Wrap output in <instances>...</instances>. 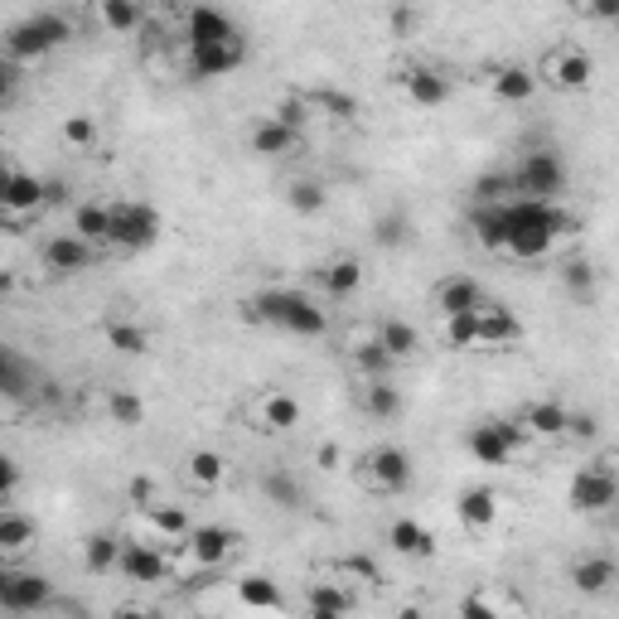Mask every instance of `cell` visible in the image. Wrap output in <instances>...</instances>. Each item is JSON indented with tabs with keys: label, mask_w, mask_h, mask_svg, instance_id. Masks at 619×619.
<instances>
[{
	"label": "cell",
	"mask_w": 619,
	"mask_h": 619,
	"mask_svg": "<svg viewBox=\"0 0 619 619\" xmlns=\"http://www.w3.org/2000/svg\"><path fill=\"white\" fill-rule=\"evenodd\" d=\"M504 218H508V243L498 257L508 261H543L557 247V237H566V228H571V218L557 204H533V199H508Z\"/></svg>",
	"instance_id": "1"
},
{
	"label": "cell",
	"mask_w": 619,
	"mask_h": 619,
	"mask_svg": "<svg viewBox=\"0 0 619 619\" xmlns=\"http://www.w3.org/2000/svg\"><path fill=\"white\" fill-rule=\"evenodd\" d=\"M247 314H252L257 324L286 329V334H300V339H324L329 334V314L314 306L306 291H286V286L257 291L252 300H247Z\"/></svg>",
	"instance_id": "2"
},
{
	"label": "cell",
	"mask_w": 619,
	"mask_h": 619,
	"mask_svg": "<svg viewBox=\"0 0 619 619\" xmlns=\"http://www.w3.org/2000/svg\"><path fill=\"white\" fill-rule=\"evenodd\" d=\"M73 39V20L63 16V10H34V16H24L20 24H10L6 39H0V54L10 63H30V59H44L63 49Z\"/></svg>",
	"instance_id": "3"
},
{
	"label": "cell",
	"mask_w": 619,
	"mask_h": 619,
	"mask_svg": "<svg viewBox=\"0 0 619 619\" xmlns=\"http://www.w3.org/2000/svg\"><path fill=\"white\" fill-rule=\"evenodd\" d=\"M107 218H112L107 243L122 247V252H146V247L161 243L165 218L155 214L151 204H141V199H116V204H107Z\"/></svg>",
	"instance_id": "4"
},
{
	"label": "cell",
	"mask_w": 619,
	"mask_h": 619,
	"mask_svg": "<svg viewBox=\"0 0 619 619\" xmlns=\"http://www.w3.org/2000/svg\"><path fill=\"white\" fill-rule=\"evenodd\" d=\"M508 179H513V194H523V199L557 204L571 175H566V161L557 151H533V155H523L518 169H508Z\"/></svg>",
	"instance_id": "5"
},
{
	"label": "cell",
	"mask_w": 619,
	"mask_h": 619,
	"mask_svg": "<svg viewBox=\"0 0 619 619\" xmlns=\"http://www.w3.org/2000/svg\"><path fill=\"white\" fill-rule=\"evenodd\" d=\"M359 484L373 494H402L406 484H412V455L402 451V445H373L363 460H359Z\"/></svg>",
	"instance_id": "6"
},
{
	"label": "cell",
	"mask_w": 619,
	"mask_h": 619,
	"mask_svg": "<svg viewBox=\"0 0 619 619\" xmlns=\"http://www.w3.org/2000/svg\"><path fill=\"white\" fill-rule=\"evenodd\" d=\"M571 508L576 513H610L619 498V479H615V455H600L596 465H581L571 479Z\"/></svg>",
	"instance_id": "7"
},
{
	"label": "cell",
	"mask_w": 619,
	"mask_h": 619,
	"mask_svg": "<svg viewBox=\"0 0 619 619\" xmlns=\"http://www.w3.org/2000/svg\"><path fill=\"white\" fill-rule=\"evenodd\" d=\"M523 426L518 421H508V416H498V421H479V426H470V436H465V445H470V455L479 460V465H508L513 455L523 451Z\"/></svg>",
	"instance_id": "8"
},
{
	"label": "cell",
	"mask_w": 619,
	"mask_h": 619,
	"mask_svg": "<svg viewBox=\"0 0 619 619\" xmlns=\"http://www.w3.org/2000/svg\"><path fill=\"white\" fill-rule=\"evenodd\" d=\"M533 78L547 83V87H557V92H581L590 78H596V59H590L581 44H557Z\"/></svg>",
	"instance_id": "9"
},
{
	"label": "cell",
	"mask_w": 619,
	"mask_h": 619,
	"mask_svg": "<svg viewBox=\"0 0 619 619\" xmlns=\"http://www.w3.org/2000/svg\"><path fill=\"white\" fill-rule=\"evenodd\" d=\"M247 63V39L233 34V39H218V44H189L184 49V69L189 78H223L233 69Z\"/></svg>",
	"instance_id": "10"
},
{
	"label": "cell",
	"mask_w": 619,
	"mask_h": 619,
	"mask_svg": "<svg viewBox=\"0 0 619 619\" xmlns=\"http://www.w3.org/2000/svg\"><path fill=\"white\" fill-rule=\"evenodd\" d=\"M184 557H189L199 571H214V566H223L233 557L237 547V533L233 528H218V523H194L189 533H184Z\"/></svg>",
	"instance_id": "11"
},
{
	"label": "cell",
	"mask_w": 619,
	"mask_h": 619,
	"mask_svg": "<svg viewBox=\"0 0 619 619\" xmlns=\"http://www.w3.org/2000/svg\"><path fill=\"white\" fill-rule=\"evenodd\" d=\"M116 571L126 581H141V586H155V581H169V561L161 543H122V557H116Z\"/></svg>",
	"instance_id": "12"
},
{
	"label": "cell",
	"mask_w": 619,
	"mask_h": 619,
	"mask_svg": "<svg viewBox=\"0 0 619 619\" xmlns=\"http://www.w3.org/2000/svg\"><path fill=\"white\" fill-rule=\"evenodd\" d=\"M431 300H436L441 320H451V314H474L484 306V286L474 281V276H465V271H451V276H441L436 281Z\"/></svg>",
	"instance_id": "13"
},
{
	"label": "cell",
	"mask_w": 619,
	"mask_h": 619,
	"mask_svg": "<svg viewBox=\"0 0 619 619\" xmlns=\"http://www.w3.org/2000/svg\"><path fill=\"white\" fill-rule=\"evenodd\" d=\"M49 600H54V586H49V576H39V571H10V586H6V596H0V610L34 615V610H44Z\"/></svg>",
	"instance_id": "14"
},
{
	"label": "cell",
	"mask_w": 619,
	"mask_h": 619,
	"mask_svg": "<svg viewBox=\"0 0 619 619\" xmlns=\"http://www.w3.org/2000/svg\"><path fill=\"white\" fill-rule=\"evenodd\" d=\"M44 267L54 271V276H78V271H87L92 261H97V252L83 243V237H73V233H59V237H49L44 243Z\"/></svg>",
	"instance_id": "15"
},
{
	"label": "cell",
	"mask_w": 619,
	"mask_h": 619,
	"mask_svg": "<svg viewBox=\"0 0 619 619\" xmlns=\"http://www.w3.org/2000/svg\"><path fill=\"white\" fill-rule=\"evenodd\" d=\"M455 513H460V523H465L470 533H489L494 523H498V513H504V504H498L494 489L474 484V489H465V494L455 498Z\"/></svg>",
	"instance_id": "16"
},
{
	"label": "cell",
	"mask_w": 619,
	"mask_h": 619,
	"mask_svg": "<svg viewBox=\"0 0 619 619\" xmlns=\"http://www.w3.org/2000/svg\"><path fill=\"white\" fill-rule=\"evenodd\" d=\"M233 34H243V30L214 6H194L184 16V44H218V39H233Z\"/></svg>",
	"instance_id": "17"
},
{
	"label": "cell",
	"mask_w": 619,
	"mask_h": 619,
	"mask_svg": "<svg viewBox=\"0 0 619 619\" xmlns=\"http://www.w3.org/2000/svg\"><path fill=\"white\" fill-rule=\"evenodd\" d=\"M388 547L398 551V557H436V537H431V528H421L416 518H392L388 523Z\"/></svg>",
	"instance_id": "18"
},
{
	"label": "cell",
	"mask_w": 619,
	"mask_h": 619,
	"mask_svg": "<svg viewBox=\"0 0 619 619\" xmlns=\"http://www.w3.org/2000/svg\"><path fill=\"white\" fill-rule=\"evenodd\" d=\"M300 426V402L291 392L271 388L257 398V431H296Z\"/></svg>",
	"instance_id": "19"
},
{
	"label": "cell",
	"mask_w": 619,
	"mask_h": 619,
	"mask_svg": "<svg viewBox=\"0 0 619 619\" xmlns=\"http://www.w3.org/2000/svg\"><path fill=\"white\" fill-rule=\"evenodd\" d=\"M39 204H49V184L39 175H30V169H20L16 184H10V194H6L0 218H30V214H39Z\"/></svg>",
	"instance_id": "20"
},
{
	"label": "cell",
	"mask_w": 619,
	"mask_h": 619,
	"mask_svg": "<svg viewBox=\"0 0 619 619\" xmlns=\"http://www.w3.org/2000/svg\"><path fill=\"white\" fill-rule=\"evenodd\" d=\"M402 87L416 107H445V102H451V78L441 69H406Z\"/></svg>",
	"instance_id": "21"
},
{
	"label": "cell",
	"mask_w": 619,
	"mask_h": 619,
	"mask_svg": "<svg viewBox=\"0 0 619 619\" xmlns=\"http://www.w3.org/2000/svg\"><path fill=\"white\" fill-rule=\"evenodd\" d=\"M314 281L324 286L329 300H344V296H353L363 286V261L359 257H334V261H324V267L314 271Z\"/></svg>",
	"instance_id": "22"
},
{
	"label": "cell",
	"mask_w": 619,
	"mask_h": 619,
	"mask_svg": "<svg viewBox=\"0 0 619 619\" xmlns=\"http://www.w3.org/2000/svg\"><path fill=\"white\" fill-rule=\"evenodd\" d=\"M518 339H523L518 314H513L508 306H489V300H484V310H479V344L508 349V344H518Z\"/></svg>",
	"instance_id": "23"
},
{
	"label": "cell",
	"mask_w": 619,
	"mask_h": 619,
	"mask_svg": "<svg viewBox=\"0 0 619 619\" xmlns=\"http://www.w3.org/2000/svg\"><path fill=\"white\" fill-rule=\"evenodd\" d=\"M518 426H523V436L561 441V436H566V406H561V402H533V406H523Z\"/></svg>",
	"instance_id": "24"
},
{
	"label": "cell",
	"mask_w": 619,
	"mask_h": 619,
	"mask_svg": "<svg viewBox=\"0 0 619 619\" xmlns=\"http://www.w3.org/2000/svg\"><path fill=\"white\" fill-rule=\"evenodd\" d=\"M247 146H252V155H291L296 146H300V131H291V126H281L276 116H261V122L252 126V136H247Z\"/></svg>",
	"instance_id": "25"
},
{
	"label": "cell",
	"mask_w": 619,
	"mask_h": 619,
	"mask_svg": "<svg viewBox=\"0 0 619 619\" xmlns=\"http://www.w3.org/2000/svg\"><path fill=\"white\" fill-rule=\"evenodd\" d=\"M615 581H619L615 557H581L571 566V586L581 590V596H605Z\"/></svg>",
	"instance_id": "26"
},
{
	"label": "cell",
	"mask_w": 619,
	"mask_h": 619,
	"mask_svg": "<svg viewBox=\"0 0 619 619\" xmlns=\"http://www.w3.org/2000/svg\"><path fill=\"white\" fill-rule=\"evenodd\" d=\"M373 339H378V349H383L392 363H406V359H416L421 353V334H416V324H406V320H383Z\"/></svg>",
	"instance_id": "27"
},
{
	"label": "cell",
	"mask_w": 619,
	"mask_h": 619,
	"mask_svg": "<svg viewBox=\"0 0 619 619\" xmlns=\"http://www.w3.org/2000/svg\"><path fill=\"white\" fill-rule=\"evenodd\" d=\"M359 406L373 421H392V416H402V392L392 388V378H378V383L359 388Z\"/></svg>",
	"instance_id": "28"
},
{
	"label": "cell",
	"mask_w": 619,
	"mask_h": 619,
	"mask_svg": "<svg viewBox=\"0 0 619 619\" xmlns=\"http://www.w3.org/2000/svg\"><path fill=\"white\" fill-rule=\"evenodd\" d=\"M184 479L194 484V489H218L223 479H228V460L218 451H189L184 460Z\"/></svg>",
	"instance_id": "29"
},
{
	"label": "cell",
	"mask_w": 619,
	"mask_h": 619,
	"mask_svg": "<svg viewBox=\"0 0 619 619\" xmlns=\"http://www.w3.org/2000/svg\"><path fill=\"white\" fill-rule=\"evenodd\" d=\"M306 605L310 610H329V615L349 619L353 615V590L344 581H310L306 586Z\"/></svg>",
	"instance_id": "30"
},
{
	"label": "cell",
	"mask_w": 619,
	"mask_h": 619,
	"mask_svg": "<svg viewBox=\"0 0 619 619\" xmlns=\"http://www.w3.org/2000/svg\"><path fill=\"white\" fill-rule=\"evenodd\" d=\"M470 228H474V237H479V247H489V252H504V243H508V218H504V204L474 208V214H470Z\"/></svg>",
	"instance_id": "31"
},
{
	"label": "cell",
	"mask_w": 619,
	"mask_h": 619,
	"mask_svg": "<svg viewBox=\"0 0 619 619\" xmlns=\"http://www.w3.org/2000/svg\"><path fill=\"white\" fill-rule=\"evenodd\" d=\"M107 233H112L107 204H78L73 208V237H83L87 247H107Z\"/></svg>",
	"instance_id": "32"
},
{
	"label": "cell",
	"mask_w": 619,
	"mask_h": 619,
	"mask_svg": "<svg viewBox=\"0 0 619 619\" xmlns=\"http://www.w3.org/2000/svg\"><path fill=\"white\" fill-rule=\"evenodd\" d=\"M34 518L30 513H16V508H0V557L6 551H24V547H34Z\"/></svg>",
	"instance_id": "33"
},
{
	"label": "cell",
	"mask_w": 619,
	"mask_h": 619,
	"mask_svg": "<svg viewBox=\"0 0 619 619\" xmlns=\"http://www.w3.org/2000/svg\"><path fill=\"white\" fill-rule=\"evenodd\" d=\"M237 600H243L247 610H281L286 590L276 586L271 576H243V581H237Z\"/></svg>",
	"instance_id": "34"
},
{
	"label": "cell",
	"mask_w": 619,
	"mask_h": 619,
	"mask_svg": "<svg viewBox=\"0 0 619 619\" xmlns=\"http://www.w3.org/2000/svg\"><path fill=\"white\" fill-rule=\"evenodd\" d=\"M97 20H102V30H112V34H131L146 24V6H136V0H102Z\"/></svg>",
	"instance_id": "35"
},
{
	"label": "cell",
	"mask_w": 619,
	"mask_h": 619,
	"mask_svg": "<svg viewBox=\"0 0 619 619\" xmlns=\"http://www.w3.org/2000/svg\"><path fill=\"white\" fill-rule=\"evenodd\" d=\"M489 87H494V97H504V102H528L537 92V78L528 69H518V63H504V69L489 78Z\"/></svg>",
	"instance_id": "36"
},
{
	"label": "cell",
	"mask_w": 619,
	"mask_h": 619,
	"mask_svg": "<svg viewBox=\"0 0 619 619\" xmlns=\"http://www.w3.org/2000/svg\"><path fill=\"white\" fill-rule=\"evenodd\" d=\"M146 518H151V528H155V543H184V533L194 528L189 523V513L184 508H175V504H155V508H146Z\"/></svg>",
	"instance_id": "37"
},
{
	"label": "cell",
	"mask_w": 619,
	"mask_h": 619,
	"mask_svg": "<svg viewBox=\"0 0 619 619\" xmlns=\"http://www.w3.org/2000/svg\"><path fill=\"white\" fill-rule=\"evenodd\" d=\"M116 557H122V537H116V533H92L83 543V561H87L92 576L116 571Z\"/></svg>",
	"instance_id": "38"
},
{
	"label": "cell",
	"mask_w": 619,
	"mask_h": 619,
	"mask_svg": "<svg viewBox=\"0 0 619 619\" xmlns=\"http://www.w3.org/2000/svg\"><path fill=\"white\" fill-rule=\"evenodd\" d=\"M107 344L116 353H131V359H141V353L151 349V329L136 324V320H107Z\"/></svg>",
	"instance_id": "39"
},
{
	"label": "cell",
	"mask_w": 619,
	"mask_h": 619,
	"mask_svg": "<svg viewBox=\"0 0 619 619\" xmlns=\"http://www.w3.org/2000/svg\"><path fill=\"white\" fill-rule=\"evenodd\" d=\"M470 194H474V208L508 204V194H513V179H508V169H489V175H479V179L470 184Z\"/></svg>",
	"instance_id": "40"
},
{
	"label": "cell",
	"mask_w": 619,
	"mask_h": 619,
	"mask_svg": "<svg viewBox=\"0 0 619 619\" xmlns=\"http://www.w3.org/2000/svg\"><path fill=\"white\" fill-rule=\"evenodd\" d=\"M479 310H484V306H479ZM479 310L441 320V339H445V344H451V349H474V344H479Z\"/></svg>",
	"instance_id": "41"
},
{
	"label": "cell",
	"mask_w": 619,
	"mask_h": 619,
	"mask_svg": "<svg viewBox=\"0 0 619 619\" xmlns=\"http://www.w3.org/2000/svg\"><path fill=\"white\" fill-rule=\"evenodd\" d=\"M353 368L363 373V383H378V378H392V368H398V363L378 349V339H368V344L353 349Z\"/></svg>",
	"instance_id": "42"
},
{
	"label": "cell",
	"mask_w": 619,
	"mask_h": 619,
	"mask_svg": "<svg viewBox=\"0 0 619 619\" xmlns=\"http://www.w3.org/2000/svg\"><path fill=\"white\" fill-rule=\"evenodd\" d=\"M561 286L571 291V300H596V267H590L586 257L566 261V267H561Z\"/></svg>",
	"instance_id": "43"
},
{
	"label": "cell",
	"mask_w": 619,
	"mask_h": 619,
	"mask_svg": "<svg viewBox=\"0 0 619 619\" xmlns=\"http://www.w3.org/2000/svg\"><path fill=\"white\" fill-rule=\"evenodd\" d=\"M107 412H112V421L116 426H126V431H136L141 421H146V402L136 398V392H126V388H116L112 398H107Z\"/></svg>",
	"instance_id": "44"
},
{
	"label": "cell",
	"mask_w": 619,
	"mask_h": 619,
	"mask_svg": "<svg viewBox=\"0 0 619 619\" xmlns=\"http://www.w3.org/2000/svg\"><path fill=\"white\" fill-rule=\"evenodd\" d=\"M286 204H291L296 214H320V208L329 204V194H324L320 179H296L291 189H286Z\"/></svg>",
	"instance_id": "45"
},
{
	"label": "cell",
	"mask_w": 619,
	"mask_h": 619,
	"mask_svg": "<svg viewBox=\"0 0 619 619\" xmlns=\"http://www.w3.org/2000/svg\"><path fill=\"white\" fill-rule=\"evenodd\" d=\"M261 489H267V498L276 508H300V484L286 470H271L267 479H261Z\"/></svg>",
	"instance_id": "46"
},
{
	"label": "cell",
	"mask_w": 619,
	"mask_h": 619,
	"mask_svg": "<svg viewBox=\"0 0 619 619\" xmlns=\"http://www.w3.org/2000/svg\"><path fill=\"white\" fill-rule=\"evenodd\" d=\"M59 136H63V146H73V151H87L92 141H97V122H92V116H69Z\"/></svg>",
	"instance_id": "47"
},
{
	"label": "cell",
	"mask_w": 619,
	"mask_h": 619,
	"mask_svg": "<svg viewBox=\"0 0 619 619\" xmlns=\"http://www.w3.org/2000/svg\"><path fill=\"white\" fill-rule=\"evenodd\" d=\"M566 436H571V441H596L600 436L596 412H566Z\"/></svg>",
	"instance_id": "48"
},
{
	"label": "cell",
	"mask_w": 619,
	"mask_h": 619,
	"mask_svg": "<svg viewBox=\"0 0 619 619\" xmlns=\"http://www.w3.org/2000/svg\"><path fill=\"white\" fill-rule=\"evenodd\" d=\"M378 243H383V247H402L406 243V223L398 218V214H392V218H378Z\"/></svg>",
	"instance_id": "49"
},
{
	"label": "cell",
	"mask_w": 619,
	"mask_h": 619,
	"mask_svg": "<svg viewBox=\"0 0 619 619\" xmlns=\"http://www.w3.org/2000/svg\"><path fill=\"white\" fill-rule=\"evenodd\" d=\"M16 489H20V465H16V460H10L6 451H0V504H6V498L16 494Z\"/></svg>",
	"instance_id": "50"
},
{
	"label": "cell",
	"mask_w": 619,
	"mask_h": 619,
	"mask_svg": "<svg viewBox=\"0 0 619 619\" xmlns=\"http://www.w3.org/2000/svg\"><path fill=\"white\" fill-rule=\"evenodd\" d=\"M460 619H504V615H498L484 596H465V600H460Z\"/></svg>",
	"instance_id": "51"
},
{
	"label": "cell",
	"mask_w": 619,
	"mask_h": 619,
	"mask_svg": "<svg viewBox=\"0 0 619 619\" xmlns=\"http://www.w3.org/2000/svg\"><path fill=\"white\" fill-rule=\"evenodd\" d=\"M131 504H136L141 513L161 504V498H155V479H146V474H141V479H131Z\"/></svg>",
	"instance_id": "52"
},
{
	"label": "cell",
	"mask_w": 619,
	"mask_h": 619,
	"mask_svg": "<svg viewBox=\"0 0 619 619\" xmlns=\"http://www.w3.org/2000/svg\"><path fill=\"white\" fill-rule=\"evenodd\" d=\"M16 87H20V69H16V63H10L6 54H0V102H6Z\"/></svg>",
	"instance_id": "53"
},
{
	"label": "cell",
	"mask_w": 619,
	"mask_h": 619,
	"mask_svg": "<svg viewBox=\"0 0 619 619\" xmlns=\"http://www.w3.org/2000/svg\"><path fill=\"white\" fill-rule=\"evenodd\" d=\"M16 175H20V165L0 161V208H6V194H10V184H16Z\"/></svg>",
	"instance_id": "54"
},
{
	"label": "cell",
	"mask_w": 619,
	"mask_h": 619,
	"mask_svg": "<svg viewBox=\"0 0 619 619\" xmlns=\"http://www.w3.org/2000/svg\"><path fill=\"white\" fill-rule=\"evenodd\" d=\"M314 460H320V470H339V445L334 441L320 445V455H314Z\"/></svg>",
	"instance_id": "55"
},
{
	"label": "cell",
	"mask_w": 619,
	"mask_h": 619,
	"mask_svg": "<svg viewBox=\"0 0 619 619\" xmlns=\"http://www.w3.org/2000/svg\"><path fill=\"white\" fill-rule=\"evenodd\" d=\"M112 619H151V615L141 610V605H116V610H112Z\"/></svg>",
	"instance_id": "56"
},
{
	"label": "cell",
	"mask_w": 619,
	"mask_h": 619,
	"mask_svg": "<svg viewBox=\"0 0 619 619\" xmlns=\"http://www.w3.org/2000/svg\"><path fill=\"white\" fill-rule=\"evenodd\" d=\"M398 619H426V610H421V605H402Z\"/></svg>",
	"instance_id": "57"
},
{
	"label": "cell",
	"mask_w": 619,
	"mask_h": 619,
	"mask_svg": "<svg viewBox=\"0 0 619 619\" xmlns=\"http://www.w3.org/2000/svg\"><path fill=\"white\" fill-rule=\"evenodd\" d=\"M6 586H10V566H6V557H0V596H6Z\"/></svg>",
	"instance_id": "58"
},
{
	"label": "cell",
	"mask_w": 619,
	"mask_h": 619,
	"mask_svg": "<svg viewBox=\"0 0 619 619\" xmlns=\"http://www.w3.org/2000/svg\"><path fill=\"white\" fill-rule=\"evenodd\" d=\"M306 619H339V615H329V610H310V605H306Z\"/></svg>",
	"instance_id": "59"
}]
</instances>
